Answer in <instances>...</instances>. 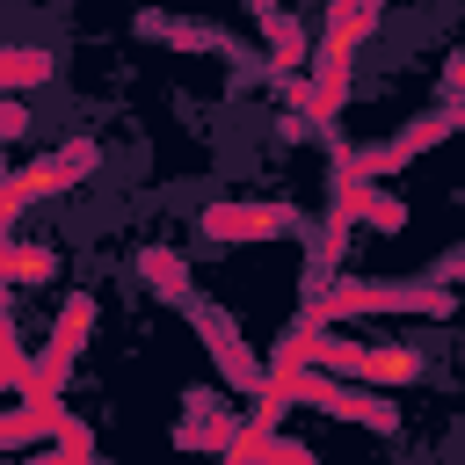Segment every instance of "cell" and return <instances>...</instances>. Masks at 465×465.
Masks as SVG:
<instances>
[{
	"label": "cell",
	"instance_id": "obj_1",
	"mask_svg": "<svg viewBox=\"0 0 465 465\" xmlns=\"http://www.w3.org/2000/svg\"><path fill=\"white\" fill-rule=\"evenodd\" d=\"M94 160H102V153H94V138H73L65 153H44V160H29V167H7V182H0V240H7V225H15L29 203H44V196L73 189Z\"/></svg>",
	"mask_w": 465,
	"mask_h": 465
},
{
	"label": "cell",
	"instance_id": "obj_2",
	"mask_svg": "<svg viewBox=\"0 0 465 465\" xmlns=\"http://www.w3.org/2000/svg\"><path fill=\"white\" fill-rule=\"evenodd\" d=\"M291 400H312L320 414H341V421H363V429H378V436H392L400 429V414L378 400V392H356V385H334L327 371H312V363H298L291 371Z\"/></svg>",
	"mask_w": 465,
	"mask_h": 465
},
{
	"label": "cell",
	"instance_id": "obj_3",
	"mask_svg": "<svg viewBox=\"0 0 465 465\" xmlns=\"http://www.w3.org/2000/svg\"><path fill=\"white\" fill-rule=\"evenodd\" d=\"M87 327H94V298H65V320L51 327V349L36 356V392L29 400H58V385L73 378V356H80Z\"/></svg>",
	"mask_w": 465,
	"mask_h": 465
},
{
	"label": "cell",
	"instance_id": "obj_4",
	"mask_svg": "<svg viewBox=\"0 0 465 465\" xmlns=\"http://www.w3.org/2000/svg\"><path fill=\"white\" fill-rule=\"evenodd\" d=\"M203 232L211 240H276V232H298V211H283V203H211Z\"/></svg>",
	"mask_w": 465,
	"mask_h": 465
},
{
	"label": "cell",
	"instance_id": "obj_5",
	"mask_svg": "<svg viewBox=\"0 0 465 465\" xmlns=\"http://www.w3.org/2000/svg\"><path fill=\"white\" fill-rule=\"evenodd\" d=\"M196 327L211 334V356H218V371H225L232 385H247V392H262V363L247 356V341H240V327H225V312H211V305H196Z\"/></svg>",
	"mask_w": 465,
	"mask_h": 465
},
{
	"label": "cell",
	"instance_id": "obj_6",
	"mask_svg": "<svg viewBox=\"0 0 465 465\" xmlns=\"http://www.w3.org/2000/svg\"><path fill=\"white\" fill-rule=\"evenodd\" d=\"M356 378H378V385H407V378H421V349H400V341H371V349H356Z\"/></svg>",
	"mask_w": 465,
	"mask_h": 465
},
{
	"label": "cell",
	"instance_id": "obj_7",
	"mask_svg": "<svg viewBox=\"0 0 465 465\" xmlns=\"http://www.w3.org/2000/svg\"><path fill=\"white\" fill-rule=\"evenodd\" d=\"M138 29H145V36H167V44H182V51H225V36H218V29H203V22H167V15H138Z\"/></svg>",
	"mask_w": 465,
	"mask_h": 465
},
{
	"label": "cell",
	"instance_id": "obj_8",
	"mask_svg": "<svg viewBox=\"0 0 465 465\" xmlns=\"http://www.w3.org/2000/svg\"><path fill=\"white\" fill-rule=\"evenodd\" d=\"M51 429H58V407H51V400H29V407L0 414V450H7V443H29V436H51Z\"/></svg>",
	"mask_w": 465,
	"mask_h": 465
},
{
	"label": "cell",
	"instance_id": "obj_9",
	"mask_svg": "<svg viewBox=\"0 0 465 465\" xmlns=\"http://www.w3.org/2000/svg\"><path fill=\"white\" fill-rule=\"evenodd\" d=\"M36 80H51L44 51H0V87H36Z\"/></svg>",
	"mask_w": 465,
	"mask_h": 465
},
{
	"label": "cell",
	"instance_id": "obj_10",
	"mask_svg": "<svg viewBox=\"0 0 465 465\" xmlns=\"http://www.w3.org/2000/svg\"><path fill=\"white\" fill-rule=\"evenodd\" d=\"M145 276L160 283V298H189V291H182V283H189V269H182L167 247H145Z\"/></svg>",
	"mask_w": 465,
	"mask_h": 465
},
{
	"label": "cell",
	"instance_id": "obj_11",
	"mask_svg": "<svg viewBox=\"0 0 465 465\" xmlns=\"http://www.w3.org/2000/svg\"><path fill=\"white\" fill-rule=\"evenodd\" d=\"M254 465H312V443H298V436H269Z\"/></svg>",
	"mask_w": 465,
	"mask_h": 465
},
{
	"label": "cell",
	"instance_id": "obj_12",
	"mask_svg": "<svg viewBox=\"0 0 465 465\" xmlns=\"http://www.w3.org/2000/svg\"><path fill=\"white\" fill-rule=\"evenodd\" d=\"M22 131H29V109H22L15 94H0V145H7V138H22Z\"/></svg>",
	"mask_w": 465,
	"mask_h": 465
},
{
	"label": "cell",
	"instance_id": "obj_13",
	"mask_svg": "<svg viewBox=\"0 0 465 465\" xmlns=\"http://www.w3.org/2000/svg\"><path fill=\"white\" fill-rule=\"evenodd\" d=\"M29 465H80V458H65V450H36Z\"/></svg>",
	"mask_w": 465,
	"mask_h": 465
},
{
	"label": "cell",
	"instance_id": "obj_14",
	"mask_svg": "<svg viewBox=\"0 0 465 465\" xmlns=\"http://www.w3.org/2000/svg\"><path fill=\"white\" fill-rule=\"evenodd\" d=\"M0 182H7V160H0Z\"/></svg>",
	"mask_w": 465,
	"mask_h": 465
},
{
	"label": "cell",
	"instance_id": "obj_15",
	"mask_svg": "<svg viewBox=\"0 0 465 465\" xmlns=\"http://www.w3.org/2000/svg\"><path fill=\"white\" fill-rule=\"evenodd\" d=\"M87 465H94V458H87Z\"/></svg>",
	"mask_w": 465,
	"mask_h": 465
}]
</instances>
